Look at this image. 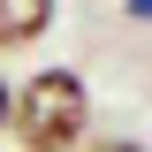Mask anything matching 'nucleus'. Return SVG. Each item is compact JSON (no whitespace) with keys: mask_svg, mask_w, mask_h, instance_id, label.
Segmentation results:
<instances>
[{"mask_svg":"<svg viewBox=\"0 0 152 152\" xmlns=\"http://www.w3.org/2000/svg\"><path fill=\"white\" fill-rule=\"evenodd\" d=\"M15 122V91H8V76H0V129Z\"/></svg>","mask_w":152,"mask_h":152,"instance_id":"7ed1b4c3","label":"nucleus"},{"mask_svg":"<svg viewBox=\"0 0 152 152\" xmlns=\"http://www.w3.org/2000/svg\"><path fill=\"white\" fill-rule=\"evenodd\" d=\"M84 129H91V91L76 69H38L15 91V137L31 152H69L84 145Z\"/></svg>","mask_w":152,"mask_h":152,"instance_id":"f257e3e1","label":"nucleus"},{"mask_svg":"<svg viewBox=\"0 0 152 152\" xmlns=\"http://www.w3.org/2000/svg\"><path fill=\"white\" fill-rule=\"evenodd\" d=\"M91 152H145V145H129V137H122V145H114V137H99Z\"/></svg>","mask_w":152,"mask_h":152,"instance_id":"20e7f679","label":"nucleus"},{"mask_svg":"<svg viewBox=\"0 0 152 152\" xmlns=\"http://www.w3.org/2000/svg\"><path fill=\"white\" fill-rule=\"evenodd\" d=\"M46 31H53V0H0V53L38 46Z\"/></svg>","mask_w":152,"mask_h":152,"instance_id":"f03ea898","label":"nucleus"},{"mask_svg":"<svg viewBox=\"0 0 152 152\" xmlns=\"http://www.w3.org/2000/svg\"><path fill=\"white\" fill-rule=\"evenodd\" d=\"M129 15H145V23H152V0H129Z\"/></svg>","mask_w":152,"mask_h":152,"instance_id":"39448f33","label":"nucleus"}]
</instances>
